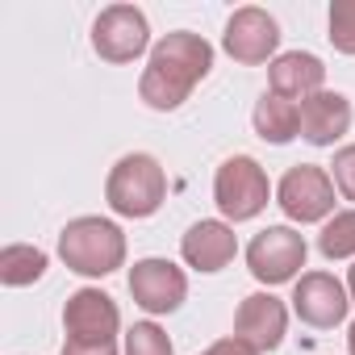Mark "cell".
<instances>
[{
  "mask_svg": "<svg viewBox=\"0 0 355 355\" xmlns=\"http://www.w3.org/2000/svg\"><path fill=\"white\" fill-rule=\"evenodd\" d=\"M63 330L71 343H117L121 309L101 288H76L63 305Z\"/></svg>",
  "mask_w": 355,
  "mask_h": 355,
  "instance_id": "obj_11",
  "label": "cell"
},
{
  "mask_svg": "<svg viewBox=\"0 0 355 355\" xmlns=\"http://www.w3.org/2000/svg\"><path fill=\"white\" fill-rule=\"evenodd\" d=\"M46 251L34 247V243H9L0 251V280L9 288H26V284H38L46 276Z\"/></svg>",
  "mask_w": 355,
  "mask_h": 355,
  "instance_id": "obj_17",
  "label": "cell"
},
{
  "mask_svg": "<svg viewBox=\"0 0 355 355\" xmlns=\"http://www.w3.org/2000/svg\"><path fill=\"white\" fill-rule=\"evenodd\" d=\"M288 334V305L272 293H251L239 301L234 309V338H243L247 347H255L259 355L276 351Z\"/></svg>",
  "mask_w": 355,
  "mask_h": 355,
  "instance_id": "obj_12",
  "label": "cell"
},
{
  "mask_svg": "<svg viewBox=\"0 0 355 355\" xmlns=\"http://www.w3.org/2000/svg\"><path fill=\"white\" fill-rule=\"evenodd\" d=\"M330 180H334V189H338L343 201H355V142H347V146L334 150Z\"/></svg>",
  "mask_w": 355,
  "mask_h": 355,
  "instance_id": "obj_21",
  "label": "cell"
},
{
  "mask_svg": "<svg viewBox=\"0 0 355 355\" xmlns=\"http://www.w3.org/2000/svg\"><path fill=\"white\" fill-rule=\"evenodd\" d=\"M59 355H121L117 351V343H63V351Z\"/></svg>",
  "mask_w": 355,
  "mask_h": 355,
  "instance_id": "obj_22",
  "label": "cell"
},
{
  "mask_svg": "<svg viewBox=\"0 0 355 355\" xmlns=\"http://www.w3.org/2000/svg\"><path fill=\"white\" fill-rule=\"evenodd\" d=\"M326 88V63L309 51H284L268 63V92L284 101H309Z\"/></svg>",
  "mask_w": 355,
  "mask_h": 355,
  "instance_id": "obj_14",
  "label": "cell"
},
{
  "mask_svg": "<svg viewBox=\"0 0 355 355\" xmlns=\"http://www.w3.org/2000/svg\"><path fill=\"white\" fill-rule=\"evenodd\" d=\"M214 71V46L193 30H171L150 46V59L138 76V96L155 113L180 109L193 88Z\"/></svg>",
  "mask_w": 355,
  "mask_h": 355,
  "instance_id": "obj_1",
  "label": "cell"
},
{
  "mask_svg": "<svg viewBox=\"0 0 355 355\" xmlns=\"http://www.w3.org/2000/svg\"><path fill=\"white\" fill-rule=\"evenodd\" d=\"M251 125L263 142L272 146H288L293 138H301V105L297 101H284L276 92H263L255 101V113H251Z\"/></svg>",
  "mask_w": 355,
  "mask_h": 355,
  "instance_id": "obj_16",
  "label": "cell"
},
{
  "mask_svg": "<svg viewBox=\"0 0 355 355\" xmlns=\"http://www.w3.org/2000/svg\"><path fill=\"white\" fill-rule=\"evenodd\" d=\"M334 180H330V171L318 167V163H297L280 175V184H276V205L288 222H330L338 209H334Z\"/></svg>",
  "mask_w": 355,
  "mask_h": 355,
  "instance_id": "obj_5",
  "label": "cell"
},
{
  "mask_svg": "<svg viewBox=\"0 0 355 355\" xmlns=\"http://www.w3.org/2000/svg\"><path fill=\"white\" fill-rule=\"evenodd\" d=\"M318 251L326 259H355V205L351 209H338L330 222H322Z\"/></svg>",
  "mask_w": 355,
  "mask_h": 355,
  "instance_id": "obj_18",
  "label": "cell"
},
{
  "mask_svg": "<svg viewBox=\"0 0 355 355\" xmlns=\"http://www.w3.org/2000/svg\"><path fill=\"white\" fill-rule=\"evenodd\" d=\"M201 355H259V351H255V347H247L243 338H234V334H230V338H218L214 347H205Z\"/></svg>",
  "mask_w": 355,
  "mask_h": 355,
  "instance_id": "obj_23",
  "label": "cell"
},
{
  "mask_svg": "<svg viewBox=\"0 0 355 355\" xmlns=\"http://www.w3.org/2000/svg\"><path fill=\"white\" fill-rule=\"evenodd\" d=\"M351 309V293L330 272H305L293 284V313L313 330H334Z\"/></svg>",
  "mask_w": 355,
  "mask_h": 355,
  "instance_id": "obj_10",
  "label": "cell"
},
{
  "mask_svg": "<svg viewBox=\"0 0 355 355\" xmlns=\"http://www.w3.org/2000/svg\"><path fill=\"white\" fill-rule=\"evenodd\" d=\"M105 201L117 218H150L163 209L167 201V171L155 155L146 150H130L109 167L105 180Z\"/></svg>",
  "mask_w": 355,
  "mask_h": 355,
  "instance_id": "obj_3",
  "label": "cell"
},
{
  "mask_svg": "<svg viewBox=\"0 0 355 355\" xmlns=\"http://www.w3.org/2000/svg\"><path fill=\"white\" fill-rule=\"evenodd\" d=\"M222 51L243 63V67H259V63H272L276 51H280V26L268 9L259 5H243L230 13L226 21V34H222Z\"/></svg>",
  "mask_w": 355,
  "mask_h": 355,
  "instance_id": "obj_8",
  "label": "cell"
},
{
  "mask_svg": "<svg viewBox=\"0 0 355 355\" xmlns=\"http://www.w3.org/2000/svg\"><path fill=\"white\" fill-rule=\"evenodd\" d=\"M125 284H130L134 305L146 309V313H155V318L159 313H175L189 301V276H184V268H175L171 259H159V255L138 259L130 268Z\"/></svg>",
  "mask_w": 355,
  "mask_h": 355,
  "instance_id": "obj_9",
  "label": "cell"
},
{
  "mask_svg": "<svg viewBox=\"0 0 355 355\" xmlns=\"http://www.w3.org/2000/svg\"><path fill=\"white\" fill-rule=\"evenodd\" d=\"M305 255H309V243L293 226H268V230H259L247 243V268L268 288L288 284V280H301L305 276L301 272L305 268Z\"/></svg>",
  "mask_w": 355,
  "mask_h": 355,
  "instance_id": "obj_6",
  "label": "cell"
},
{
  "mask_svg": "<svg viewBox=\"0 0 355 355\" xmlns=\"http://www.w3.org/2000/svg\"><path fill=\"white\" fill-rule=\"evenodd\" d=\"M180 255L193 272H222L234 255H239V239H234V226L222 222V218H201L189 226V234L180 239Z\"/></svg>",
  "mask_w": 355,
  "mask_h": 355,
  "instance_id": "obj_13",
  "label": "cell"
},
{
  "mask_svg": "<svg viewBox=\"0 0 355 355\" xmlns=\"http://www.w3.org/2000/svg\"><path fill=\"white\" fill-rule=\"evenodd\" d=\"M121 355H175L167 330L159 322H134L125 330V351Z\"/></svg>",
  "mask_w": 355,
  "mask_h": 355,
  "instance_id": "obj_19",
  "label": "cell"
},
{
  "mask_svg": "<svg viewBox=\"0 0 355 355\" xmlns=\"http://www.w3.org/2000/svg\"><path fill=\"white\" fill-rule=\"evenodd\" d=\"M214 201L222 209V222H251V218H259L268 209V201H272V184H268V171L259 167V159L230 155L214 171Z\"/></svg>",
  "mask_w": 355,
  "mask_h": 355,
  "instance_id": "obj_4",
  "label": "cell"
},
{
  "mask_svg": "<svg viewBox=\"0 0 355 355\" xmlns=\"http://www.w3.org/2000/svg\"><path fill=\"white\" fill-rule=\"evenodd\" d=\"M347 293H351V305H355V268L347 272Z\"/></svg>",
  "mask_w": 355,
  "mask_h": 355,
  "instance_id": "obj_24",
  "label": "cell"
},
{
  "mask_svg": "<svg viewBox=\"0 0 355 355\" xmlns=\"http://www.w3.org/2000/svg\"><path fill=\"white\" fill-rule=\"evenodd\" d=\"M150 46V21L138 5H109L96 13L92 21V51L105 59V63H134L142 59Z\"/></svg>",
  "mask_w": 355,
  "mask_h": 355,
  "instance_id": "obj_7",
  "label": "cell"
},
{
  "mask_svg": "<svg viewBox=\"0 0 355 355\" xmlns=\"http://www.w3.org/2000/svg\"><path fill=\"white\" fill-rule=\"evenodd\" d=\"M59 259L67 263V272L88 280L113 276L117 268H125V234L109 218H71L59 230Z\"/></svg>",
  "mask_w": 355,
  "mask_h": 355,
  "instance_id": "obj_2",
  "label": "cell"
},
{
  "mask_svg": "<svg viewBox=\"0 0 355 355\" xmlns=\"http://www.w3.org/2000/svg\"><path fill=\"white\" fill-rule=\"evenodd\" d=\"M351 101L343 92H313L309 101H301V138L309 146H334L347 130H351Z\"/></svg>",
  "mask_w": 355,
  "mask_h": 355,
  "instance_id": "obj_15",
  "label": "cell"
},
{
  "mask_svg": "<svg viewBox=\"0 0 355 355\" xmlns=\"http://www.w3.org/2000/svg\"><path fill=\"white\" fill-rule=\"evenodd\" d=\"M330 46L338 55H355V0H334L330 5Z\"/></svg>",
  "mask_w": 355,
  "mask_h": 355,
  "instance_id": "obj_20",
  "label": "cell"
},
{
  "mask_svg": "<svg viewBox=\"0 0 355 355\" xmlns=\"http://www.w3.org/2000/svg\"><path fill=\"white\" fill-rule=\"evenodd\" d=\"M347 351L355 355V322H351V330H347Z\"/></svg>",
  "mask_w": 355,
  "mask_h": 355,
  "instance_id": "obj_25",
  "label": "cell"
}]
</instances>
